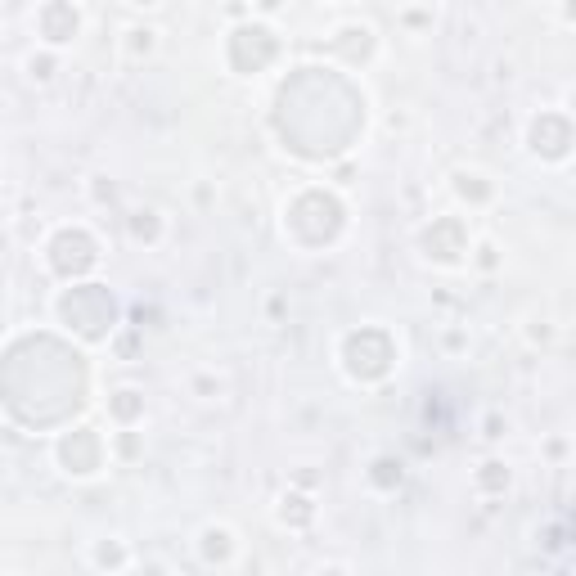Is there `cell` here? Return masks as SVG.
Listing matches in <instances>:
<instances>
[{
    "label": "cell",
    "instance_id": "6da1fadb",
    "mask_svg": "<svg viewBox=\"0 0 576 576\" xmlns=\"http://www.w3.org/2000/svg\"><path fill=\"white\" fill-rule=\"evenodd\" d=\"M90 261H95V252H90L86 234H59L54 239V266L59 270H86Z\"/></svg>",
    "mask_w": 576,
    "mask_h": 576
}]
</instances>
